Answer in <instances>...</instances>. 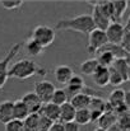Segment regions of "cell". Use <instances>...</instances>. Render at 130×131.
<instances>
[{
  "label": "cell",
  "instance_id": "obj_4",
  "mask_svg": "<svg viewBox=\"0 0 130 131\" xmlns=\"http://www.w3.org/2000/svg\"><path fill=\"white\" fill-rule=\"evenodd\" d=\"M31 38L35 40L37 43H40L43 48L51 46L55 41V31L54 28L48 27V26H37L35 27V29L32 31Z\"/></svg>",
  "mask_w": 130,
  "mask_h": 131
},
{
  "label": "cell",
  "instance_id": "obj_28",
  "mask_svg": "<svg viewBox=\"0 0 130 131\" xmlns=\"http://www.w3.org/2000/svg\"><path fill=\"white\" fill-rule=\"evenodd\" d=\"M74 121H75L79 126L88 125V124L91 122V111H89L88 108H84V110H77Z\"/></svg>",
  "mask_w": 130,
  "mask_h": 131
},
{
  "label": "cell",
  "instance_id": "obj_13",
  "mask_svg": "<svg viewBox=\"0 0 130 131\" xmlns=\"http://www.w3.org/2000/svg\"><path fill=\"white\" fill-rule=\"evenodd\" d=\"M117 122V115L114 112V111H108V112H103L102 116L99 117V120L97 121L98 124V127L99 129H103V130H108L111 129L112 126H115Z\"/></svg>",
  "mask_w": 130,
  "mask_h": 131
},
{
  "label": "cell",
  "instance_id": "obj_31",
  "mask_svg": "<svg viewBox=\"0 0 130 131\" xmlns=\"http://www.w3.org/2000/svg\"><path fill=\"white\" fill-rule=\"evenodd\" d=\"M4 131H24V125L23 121L19 120H10L4 125Z\"/></svg>",
  "mask_w": 130,
  "mask_h": 131
},
{
  "label": "cell",
  "instance_id": "obj_34",
  "mask_svg": "<svg viewBox=\"0 0 130 131\" xmlns=\"http://www.w3.org/2000/svg\"><path fill=\"white\" fill-rule=\"evenodd\" d=\"M120 46L124 48V51L126 53H130V31H125V35L123 37V41Z\"/></svg>",
  "mask_w": 130,
  "mask_h": 131
},
{
  "label": "cell",
  "instance_id": "obj_20",
  "mask_svg": "<svg viewBox=\"0 0 130 131\" xmlns=\"http://www.w3.org/2000/svg\"><path fill=\"white\" fill-rule=\"evenodd\" d=\"M124 95H125V90L121 89V88H115L111 93H110V97H108V104L115 110L116 107L124 104Z\"/></svg>",
  "mask_w": 130,
  "mask_h": 131
},
{
  "label": "cell",
  "instance_id": "obj_17",
  "mask_svg": "<svg viewBox=\"0 0 130 131\" xmlns=\"http://www.w3.org/2000/svg\"><path fill=\"white\" fill-rule=\"evenodd\" d=\"M28 115H29V111L27 106L22 102V99H17L13 102V118L14 120L24 121Z\"/></svg>",
  "mask_w": 130,
  "mask_h": 131
},
{
  "label": "cell",
  "instance_id": "obj_30",
  "mask_svg": "<svg viewBox=\"0 0 130 131\" xmlns=\"http://www.w3.org/2000/svg\"><path fill=\"white\" fill-rule=\"evenodd\" d=\"M116 125L123 131H130V112H126L124 115L117 116Z\"/></svg>",
  "mask_w": 130,
  "mask_h": 131
},
{
  "label": "cell",
  "instance_id": "obj_26",
  "mask_svg": "<svg viewBox=\"0 0 130 131\" xmlns=\"http://www.w3.org/2000/svg\"><path fill=\"white\" fill-rule=\"evenodd\" d=\"M110 68H114L124 79V82H126V77H128V69H129V65L126 62L125 59H115L114 64L110 66Z\"/></svg>",
  "mask_w": 130,
  "mask_h": 131
},
{
  "label": "cell",
  "instance_id": "obj_32",
  "mask_svg": "<svg viewBox=\"0 0 130 131\" xmlns=\"http://www.w3.org/2000/svg\"><path fill=\"white\" fill-rule=\"evenodd\" d=\"M23 0H1L0 4L4 9L6 10H15V9H19L22 5H23Z\"/></svg>",
  "mask_w": 130,
  "mask_h": 131
},
{
  "label": "cell",
  "instance_id": "obj_37",
  "mask_svg": "<svg viewBox=\"0 0 130 131\" xmlns=\"http://www.w3.org/2000/svg\"><path fill=\"white\" fill-rule=\"evenodd\" d=\"M103 112H98V111H91V122H97L99 120V117L102 116Z\"/></svg>",
  "mask_w": 130,
  "mask_h": 131
},
{
  "label": "cell",
  "instance_id": "obj_9",
  "mask_svg": "<svg viewBox=\"0 0 130 131\" xmlns=\"http://www.w3.org/2000/svg\"><path fill=\"white\" fill-rule=\"evenodd\" d=\"M66 88H64L68 93V95L72 98L73 95L75 94H79V93H83V89H86V83H84V79L81 77V75H77L74 74L72 77V79L69 80V83L65 85Z\"/></svg>",
  "mask_w": 130,
  "mask_h": 131
},
{
  "label": "cell",
  "instance_id": "obj_42",
  "mask_svg": "<svg viewBox=\"0 0 130 131\" xmlns=\"http://www.w3.org/2000/svg\"><path fill=\"white\" fill-rule=\"evenodd\" d=\"M93 131H106V130H103V129H99V127H97V129H94Z\"/></svg>",
  "mask_w": 130,
  "mask_h": 131
},
{
  "label": "cell",
  "instance_id": "obj_10",
  "mask_svg": "<svg viewBox=\"0 0 130 131\" xmlns=\"http://www.w3.org/2000/svg\"><path fill=\"white\" fill-rule=\"evenodd\" d=\"M21 99H22V102L27 106L29 113H38L40 110H41V107H42V104H43L42 102L40 101V98L36 95L35 92H28V93H26Z\"/></svg>",
  "mask_w": 130,
  "mask_h": 131
},
{
  "label": "cell",
  "instance_id": "obj_23",
  "mask_svg": "<svg viewBox=\"0 0 130 131\" xmlns=\"http://www.w3.org/2000/svg\"><path fill=\"white\" fill-rule=\"evenodd\" d=\"M40 113H29L27 118L23 121L24 130L27 131H38V124H40Z\"/></svg>",
  "mask_w": 130,
  "mask_h": 131
},
{
  "label": "cell",
  "instance_id": "obj_8",
  "mask_svg": "<svg viewBox=\"0 0 130 131\" xmlns=\"http://www.w3.org/2000/svg\"><path fill=\"white\" fill-rule=\"evenodd\" d=\"M91 17L93 19L94 27L97 29H101V31H106V28L111 23V19L108 18V15L99 8V5L96 1H93V10H92Z\"/></svg>",
  "mask_w": 130,
  "mask_h": 131
},
{
  "label": "cell",
  "instance_id": "obj_35",
  "mask_svg": "<svg viewBox=\"0 0 130 131\" xmlns=\"http://www.w3.org/2000/svg\"><path fill=\"white\" fill-rule=\"evenodd\" d=\"M64 130L65 131H81V126L75 121H70L64 124Z\"/></svg>",
  "mask_w": 130,
  "mask_h": 131
},
{
  "label": "cell",
  "instance_id": "obj_40",
  "mask_svg": "<svg viewBox=\"0 0 130 131\" xmlns=\"http://www.w3.org/2000/svg\"><path fill=\"white\" fill-rule=\"evenodd\" d=\"M125 29H126V31H130V17H129V19H128V22H126V26H125Z\"/></svg>",
  "mask_w": 130,
  "mask_h": 131
},
{
  "label": "cell",
  "instance_id": "obj_36",
  "mask_svg": "<svg viewBox=\"0 0 130 131\" xmlns=\"http://www.w3.org/2000/svg\"><path fill=\"white\" fill-rule=\"evenodd\" d=\"M48 131H65L64 130V124L60 122V121H55V122L51 125V127H50Z\"/></svg>",
  "mask_w": 130,
  "mask_h": 131
},
{
  "label": "cell",
  "instance_id": "obj_3",
  "mask_svg": "<svg viewBox=\"0 0 130 131\" xmlns=\"http://www.w3.org/2000/svg\"><path fill=\"white\" fill-rule=\"evenodd\" d=\"M23 47V42H18L14 46H12V48L8 51V53L5 55L4 59L0 60V89H3L4 85L6 84L9 77H8V71H9V64L13 61V59L17 56V53H19L21 48Z\"/></svg>",
  "mask_w": 130,
  "mask_h": 131
},
{
  "label": "cell",
  "instance_id": "obj_39",
  "mask_svg": "<svg viewBox=\"0 0 130 131\" xmlns=\"http://www.w3.org/2000/svg\"><path fill=\"white\" fill-rule=\"evenodd\" d=\"M107 131H123V130H121V129H120L117 125H115V126H112L111 129H108Z\"/></svg>",
  "mask_w": 130,
  "mask_h": 131
},
{
  "label": "cell",
  "instance_id": "obj_21",
  "mask_svg": "<svg viewBox=\"0 0 130 131\" xmlns=\"http://www.w3.org/2000/svg\"><path fill=\"white\" fill-rule=\"evenodd\" d=\"M98 68H99V64H98V61H97L96 57L88 59L86 61H83V62L81 64V66H79L81 73L84 74V75H89V77H92Z\"/></svg>",
  "mask_w": 130,
  "mask_h": 131
},
{
  "label": "cell",
  "instance_id": "obj_29",
  "mask_svg": "<svg viewBox=\"0 0 130 131\" xmlns=\"http://www.w3.org/2000/svg\"><path fill=\"white\" fill-rule=\"evenodd\" d=\"M108 74H110V79H108V84L112 87H119L124 83L123 77L114 69V68H108Z\"/></svg>",
  "mask_w": 130,
  "mask_h": 131
},
{
  "label": "cell",
  "instance_id": "obj_6",
  "mask_svg": "<svg viewBox=\"0 0 130 131\" xmlns=\"http://www.w3.org/2000/svg\"><path fill=\"white\" fill-rule=\"evenodd\" d=\"M125 31H126L125 26H123L120 22H111L110 26L105 31L107 42L111 45H120L124 35H125Z\"/></svg>",
  "mask_w": 130,
  "mask_h": 131
},
{
  "label": "cell",
  "instance_id": "obj_2",
  "mask_svg": "<svg viewBox=\"0 0 130 131\" xmlns=\"http://www.w3.org/2000/svg\"><path fill=\"white\" fill-rule=\"evenodd\" d=\"M36 74L46 75V70L38 66L36 61L29 59H22L17 62H14L8 71L9 78H17V79H28Z\"/></svg>",
  "mask_w": 130,
  "mask_h": 131
},
{
  "label": "cell",
  "instance_id": "obj_11",
  "mask_svg": "<svg viewBox=\"0 0 130 131\" xmlns=\"http://www.w3.org/2000/svg\"><path fill=\"white\" fill-rule=\"evenodd\" d=\"M54 75H55V79L57 80V83L66 85L69 83V80L72 79V77L74 75V71L69 65H59L55 68Z\"/></svg>",
  "mask_w": 130,
  "mask_h": 131
},
{
  "label": "cell",
  "instance_id": "obj_27",
  "mask_svg": "<svg viewBox=\"0 0 130 131\" xmlns=\"http://www.w3.org/2000/svg\"><path fill=\"white\" fill-rule=\"evenodd\" d=\"M24 46H26V50H27V52L31 55V56H40L41 53L43 52V48L42 46L40 43H37L35 40H32L31 37L26 41V42H23Z\"/></svg>",
  "mask_w": 130,
  "mask_h": 131
},
{
  "label": "cell",
  "instance_id": "obj_33",
  "mask_svg": "<svg viewBox=\"0 0 130 131\" xmlns=\"http://www.w3.org/2000/svg\"><path fill=\"white\" fill-rule=\"evenodd\" d=\"M40 116H41V115H40ZM52 124H54V122H52L51 120L46 118L45 116H41V117H40V124H38V131H48Z\"/></svg>",
  "mask_w": 130,
  "mask_h": 131
},
{
  "label": "cell",
  "instance_id": "obj_1",
  "mask_svg": "<svg viewBox=\"0 0 130 131\" xmlns=\"http://www.w3.org/2000/svg\"><path fill=\"white\" fill-rule=\"evenodd\" d=\"M94 23L91 14H81L73 18L61 19L56 24V29L61 31H75L83 35H89L94 29Z\"/></svg>",
  "mask_w": 130,
  "mask_h": 131
},
{
  "label": "cell",
  "instance_id": "obj_7",
  "mask_svg": "<svg viewBox=\"0 0 130 131\" xmlns=\"http://www.w3.org/2000/svg\"><path fill=\"white\" fill-rule=\"evenodd\" d=\"M55 89H56L55 85L50 80H40V82L35 83L33 92L36 93V95L40 98V101L42 103H48V102H51Z\"/></svg>",
  "mask_w": 130,
  "mask_h": 131
},
{
  "label": "cell",
  "instance_id": "obj_15",
  "mask_svg": "<svg viewBox=\"0 0 130 131\" xmlns=\"http://www.w3.org/2000/svg\"><path fill=\"white\" fill-rule=\"evenodd\" d=\"M75 112H77V110L70 104V102L64 103L63 106H60V116H59V121L63 122V124H66V122L74 121Z\"/></svg>",
  "mask_w": 130,
  "mask_h": 131
},
{
  "label": "cell",
  "instance_id": "obj_44",
  "mask_svg": "<svg viewBox=\"0 0 130 131\" xmlns=\"http://www.w3.org/2000/svg\"><path fill=\"white\" fill-rule=\"evenodd\" d=\"M24 131H27V130H24Z\"/></svg>",
  "mask_w": 130,
  "mask_h": 131
},
{
  "label": "cell",
  "instance_id": "obj_12",
  "mask_svg": "<svg viewBox=\"0 0 130 131\" xmlns=\"http://www.w3.org/2000/svg\"><path fill=\"white\" fill-rule=\"evenodd\" d=\"M41 116H45L46 118L51 120L52 122L55 121H59V116H60V107L48 102V103H43L40 112H38Z\"/></svg>",
  "mask_w": 130,
  "mask_h": 131
},
{
  "label": "cell",
  "instance_id": "obj_5",
  "mask_svg": "<svg viewBox=\"0 0 130 131\" xmlns=\"http://www.w3.org/2000/svg\"><path fill=\"white\" fill-rule=\"evenodd\" d=\"M107 37L105 31L94 28L89 35H88V45H87V51L89 53H97L105 45H107Z\"/></svg>",
  "mask_w": 130,
  "mask_h": 131
},
{
  "label": "cell",
  "instance_id": "obj_43",
  "mask_svg": "<svg viewBox=\"0 0 130 131\" xmlns=\"http://www.w3.org/2000/svg\"><path fill=\"white\" fill-rule=\"evenodd\" d=\"M128 9H130V0H128Z\"/></svg>",
  "mask_w": 130,
  "mask_h": 131
},
{
  "label": "cell",
  "instance_id": "obj_18",
  "mask_svg": "<svg viewBox=\"0 0 130 131\" xmlns=\"http://www.w3.org/2000/svg\"><path fill=\"white\" fill-rule=\"evenodd\" d=\"M93 82L98 85V87H106L108 85V79H110V74H108V68H103L99 66L96 73L92 75Z\"/></svg>",
  "mask_w": 130,
  "mask_h": 131
},
{
  "label": "cell",
  "instance_id": "obj_16",
  "mask_svg": "<svg viewBox=\"0 0 130 131\" xmlns=\"http://www.w3.org/2000/svg\"><path fill=\"white\" fill-rule=\"evenodd\" d=\"M89 101H91V94L83 92V93H79V94L73 95L69 102H70V104L75 110H84V108H88Z\"/></svg>",
  "mask_w": 130,
  "mask_h": 131
},
{
  "label": "cell",
  "instance_id": "obj_19",
  "mask_svg": "<svg viewBox=\"0 0 130 131\" xmlns=\"http://www.w3.org/2000/svg\"><path fill=\"white\" fill-rule=\"evenodd\" d=\"M111 3L114 12V22H120L128 9V0H111Z\"/></svg>",
  "mask_w": 130,
  "mask_h": 131
},
{
  "label": "cell",
  "instance_id": "obj_14",
  "mask_svg": "<svg viewBox=\"0 0 130 131\" xmlns=\"http://www.w3.org/2000/svg\"><path fill=\"white\" fill-rule=\"evenodd\" d=\"M13 102L9 99L0 102V122L4 125L13 120Z\"/></svg>",
  "mask_w": 130,
  "mask_h": 131
},
{
  "label": "cell",
  "instance_id": "obj_38",
  "mask_svg": "<svg viewBox=\"0 0 130 131\" xmlns=\"http://www.w3.org/2000/svg\"><path fill=\"white\" fill-rule=\"evenodd\" d=\"M124 104L128 107V110L130 111V90L125 92V95H124Z\"/></svg>",
  "mask_w": 130,
  "mask_h": 131
},
{
  "label": "cell",
  "instance_id": "obj_25",
  "mask_svg": "<svg viewBox=\"0 0 130 131\" xmlns=\"http://www.w3.org/2000/svg\"><path fill=\"white\" fill-rule=\"evenodd\" d=\"M105 108H106V101L102 97H99V95H91V101H89V106H88L89 111L105 112Z\"/></svg>",
  "mask_w": 130,
  "mask_h": 131
},
{
  "label": "cell",
  "instance_id": "obj_24",
  "mask_svg": "<svg viewBox=\"0 0 130 131\" xmlns=\"http://www.w3.org/2000/svg\"><path fill=\"white\" fill-rule=\"evenodd\" d=\"M69 102V95L66 93V90L64 88H56L54 94H52V98H51V103L56 104V106H63L64 103Z\"/></svg>",
  "mask_w": 130,
  "mask_h": 131
},
{
  "label": "cell",
  "instance_id": "obj_41",
  "mask_svg": "<svg viewBox=\"0 0 130 131\" xmlns=\"http://www.w3.org/2000/svg\"><path fill=\"white\" fill-rule=\"evenodd\" d=\"M126 82H130V65H129V69H128V77H126Z\"/></svg>",
  "mask_w": 130,
  "mask_h": 131
},
{
  "label": "cell",
  "instance_id": "obj_22",
  "mask_svg": "<svg viewBox=\"0 0 130 131\" xmlns=\"http://www.w3.org/2000/svg\"><path fill=\"white\" fill-rule=\"evenodd\" d=\"M96 59H97L99 66H103V68H110L114 64V61H115V56L107 50H99L97 52V57Z\"/></svg>",
  "mask_w": 130,
  "mask_h": 131
}]
</instances>
